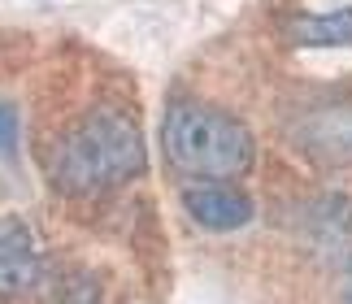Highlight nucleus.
I'll return each instance as SVG.
<instances>
[{"instance_id":"5","label":"nucleus","mask_w":352,"mask_h":304,"mask_svg":"<svg viewBox=\"0 0 352 304\" xmlns=\"http://www.w3.org/2000/svg\"><path fill=\"white\" fill-rule=\"evenodd\" d=\"M300 140L309 148V157L327 161V165H348L352 161V105H335L300 131Z\"/></svg>"},{"instance_id":"7","label":"nucleus","mask_w":352,"mask_h":304,"mask_svg":"<svg viewBox=\"0 0 352 304\" xmlns=\"http://www.w3.org/2000/svg\"><path fill=\"white\" fill-rule=\"evenodd\" d=\"M52 304H100V292H96V283H91L87 274H70Z\"/></svg>"},{"instance_id":"9","label":"nucleus","mask_w":352,"mask_h":304,"mask_svg":"<svg viewBox=\"0 0 352 304\" xmlns=\"http://www.w3.org/2000/svg\"><path fill=\"white\" fill-rule=\"evenodd\" d=\"M344 304H352V279H348V292H344Z\"/></svg>"},{"instance_id":"2","label":"nucleus","mask_w":352,"mask_h":304,"mask_svg":"<svg viewBox=\"0 0 352 304\" xmlns=\"http://www.w3.org/2000/svg\"><path fill=\"white\" fill-rule=\"evenodd\" d=\"M161 152L179 174L226 183L252 165V135L239 118L200 100H174L161 118Z\"/></svg>"},{"instance_id":"8","label":"nucleus","mask_w":352,"mask_h":304,"mask_svg":"<svg viewBox=\"0 0 352 304\" xmlns=\"http://www.w3.org/2000/svg\"><path fill=\"white\" fill-rule=\"evenodd\" d=\"M13 109L0 105V152H13V144H18V127H13Z\"/></svg>"},{"instance_id":"1","label":"nucleus","mask_w":352,"mask_h":304,"mask_svg":"<svg viewBox=\"0 0 352 304\" xmlns=\"http://www.w3.org/2000/svg\"><path fill=\"white\" fill-rule=\"evenodd\" d=\"M148 152L140 127L118 109H100L61 140V148L48 161V174L65 196H100V191H113L140 178Z\"/></svg>"},{"instance_id":"6","label":"nucleus","mask_w":352,"mask_h":304,"mask_svg":"<svg viewBox=\"0 0 352 304\" xmlns=\"http://www.w3.org/2000/svg\"><path fill=\"white\" fill-rule=\"evenodd\" d=\"M292 39L305 48H348L352 44V9L322 13V18H296Z\"/></svg>"},{"instance_id":"4","label":"nucleus","mask_w":352,"mask_h":304,"mask_svg":"<svg viewBox=\"0 0 352 304\" xmlns=\"http://www.w3.org/2000/svg\"><path fill=\"white\" fill-rule=\"evenodd\" d=\"M183 204L192 213V222H200L205 230H235L243 222H252V200L231 183H205L183 191Z\"/></svg>"},{"instance_id":"3","label":"nucleus","mask_w":352,"mask_h":304,"mask_svg":"<svg viewBox=\"0 0 352 304\" xmlns=\"http://www.w3.org/2000/svg\"><path fill=\"white\" fill-rule=\"evenodd\" d=\"M44 283V257L22 217H0V300H31Z\"/></svg>"}]
</instances>
